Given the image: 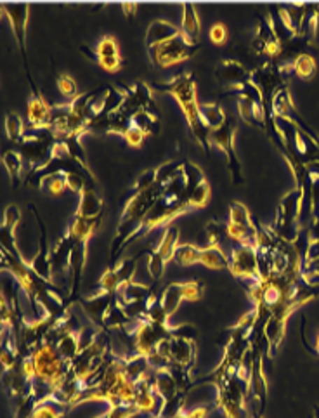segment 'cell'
<instances>
[{
	"instance_id": "obj_1",
	"label": "cell",
	"mask_w": 319,
	"mask_h": 418,
	"mask_svg": "<svg viewBox=\"0 0 319 418\" xmlns=\"http://www.w3.org/2000/svg\"><path fill=\"white\" fill-rule=\"evenodd\" d=\"M157 89L162 92L170 94L177 104L183 110L184 118H186L187 125H190L191 134L194 139L198 141L199 146L205 151H208V134L210 130L206 129L205 123L201 120V111H199V101L197 97V82H194L193 74H180L176 78L169 80V82L157 83Z\"/></svg>"
},
{
	"instance_id": "obj_2",
	"label": "cell",
	"mask_w": 319,
	"mask_h": 418,
	"mask_svg": "<svg viewBox=\"0 0 319 418\" xmlns=\"http://www.w3.org/2000/svg\"><path fill=\"white\" fill-rule=\"evenodd\" d=\"M28 356H30L35 366V380L31 384L42 385L49 394V398H47V401H49L56 394L57 389L63 385V382L66 380L68 372H70V363L63 359V356L57 352L56 345L52 342L40 344Z\"/></svg>"
},
{
	"instance_id": "obj_3",
	"label": "cell",
	"mask_w": 319,
	"mask_h": 418,
	"mask_svg": "<svg viewBox=\"0 0 319 418\" xmlns=\"http://www.w3.org/2000/svg\"><path fill=\"white\" fill-rule=\"evenodd\" d=\"M190 203H177V205H172V203H166L165 200L160 198L157 203H155L153 209L146 214L141 224L127 236L125 245L130 242V239H137V238H146L151 231L158 228H169L172 226L173 221L177 217L184 216V214L190 212Z\"/></svg>"
},
{
	"instance_id": "obj_4",
	"label": "cell",
	"mask_w": 319,
	"mask_h": 418,
	"mask_svg": "<svg viewBox=\"0 0 319 418\" xmlns=\"http://www.w3.org/2000/svg\"><path fill=\"white\" fill-rule=\"evenodd\" d=\"M238 132V122L233 116L227 115L226 122L217 129L210 130L208 134V146L217 148V150L226 153L227 158V169H229V176L234 184H241L245 181L243 177V165L239 162L236 150H234V137Z\"/></svg>"
},
{
	"instance_id": "obj_5",
	"label": "cell",
	"mask_w": 319,
	"mask_h": 418,
	"mask_svg": "<svg viewBox=\"0 0 319 418\" xmlns=\"http://www.w3.org/2000/svg\"><path fill=\"white\" fill-rule=\"evenodd\" d=\"M197 53L198 43L190 42V40L184 39L180 34L177 37L160 43V46L148 49L151 63L157 68H170L173 64H179L183 61L191 60Z\"/></svg>"
},
{
	"instance_id": "obj_6",
	"label": "cell",
	"mask_w": 319,
	"mask_h": 418,
	"mask_svg": "<svg viewBox=\"0 0 319 418\" xmlns=\"http://www.w3.org/2000/svg\"><path fill=\"white\" fill-rule=\"evenodd\" d=\"M229 269L231 274L238 279H246L253 283L260 279L259 271V253L253 246L238 245L229 253Z\"/></svg>"
},
{
	"instance_id": "obj_7",
	"label": "cell",
	"mask_w": 319,
	"mask_h": 418,
	"mask_svg": "<svg viewBox=\"0 0 319 418\" xmlns=\"http://www.w3.org/2000/svg\"><path fill=\"white\" fill-rule=\"evenodd\" d=\"M203 285L197 279H191V281H176L172 285L166 286L163 290L162 297H160V304L163 305L169 316L172 318L173 312H177L179 305L187 300V302H194L201 297Z\"/></svg>"
},
{
	"instance_id": "obj_8",
	"label": "cell",
	"mask_w": 319,
	"mask_h": 418,
	"mask_svg": "<svg viewBox=\"0 0 319 418\" xmlns=\"http://www.w3.org/2000/svg\"><path fill=\"white\" fill-rule=\"evenodd\" d=\"M0 9L9 21L10 30H13L17 47L21 49V54H23V57H27V28L28 20H30V6L28 4H2Z\"/></svg>"
},
{
	"instance_id": "obj_9",
	"label": "cell",
	"mask_w": 319,
	"mask_h": 418,
	"mask_svg": "<svg viewBox=\"0 0 319 418\" xmlns=\"http://www.w3.org/2000/svg\"><path fill=\"white\" fill-rule=\"evenodd\" d=\"M27 118L31 130H49L52 120V106L37 89H31L30 99L27 103Z\"/></svg>"
},
{
	"instance_id": "obj_10",
	"label": "cell",
	"mask_w": 319,
	"mask_h": 418,
	"mask_svg": "<svg viewBox=\"0 0 319 418\" xmlns=\"http://www.w3.org/2000/svg\"><path fill=\"white\" fill-rule=\"evenodd\" d=\"M215 78L219 83L229 89H238L241 92L250 82V71L236 60H222L215 68Z\"/></svg>"
},
{
	"instance_id": "obj_11",
	"label": "cell",
	"mask_w": 319,
	"mask_h": 418,
	"mask_svg": "<svg viewBox=\"0 0 319 418\" xmlns=\"http://www.w3.org/2000/svg\"><path fill=\"white\" fill-rule=\"evenodd\" d=\"M94 60L108 74H117V71H120V68H122V56H120L118 42L113 35H104L97 42L96 49H94Z\"/></svg>"
},
{
	"instance_id": "obj_12",
	"label": "cell",
	"mask_w": 319,
	"mask_h": 418,
	"mask_svg": "<svg viewBox=\"0 0 319 418\" xmlns=\"http://www.w3.org/2000/svg\"><path fill=\"white\" fill-rule=\"evenodd\" d=\"M170 358H172L173 365L190 370L197 361V344H194V339H187V337L180 335L170 337Z\"/></svg>"
},
{
	"instance_id": "obj_13",
	"label": "cell",
	"mask_w": 319,
	"mask_h": 418,
	"mask_svg": "<svg viewBox=\"0 0 319 418\" xmlns=\"http://www.w3.org/2000/svg\"><path fill=\"white\" fill-rule=\"evenodd\" d=\"M115 299H117V295H110V293H104L99 290V292L92 293V295L85 297V299L82 300V309L85 311L87 318H89L90 321L99 323V325L103 326L104 316H106L111 304L115 302Z\"/></svg>"
},
{
	"instance_id": "obj_14",
	"label": "cell",
	"mask_w": 319,
	"mask_h": 418,
	"mask_svg": "<svg viewBox=\"0 0 319 418\" xmlns=\"http://www.w3.org/2000/svg\"><path fill=\"white\" fill-rule=\"evenodd\" d=\"M21 221V212L17 209V205L10 203L3 209V217H2V228H0V232H2V252L14 253V256H20L16 250V245H14V229L17 228Z\"/></svg>"
},
{
	"instance_id": "obj_15",
	"label": "cell",
	"mask_w": 319,
	"mask_h": 418,
	"mask_svg": "<svg viewBox=\"0 0 319 418\" xmlns=\"http://www.w3.org/2000/svg\"><path fill=\"white\" fill-rule=\"evenodd\" d=\"M104 209V200L97 195L94 186H87L82 191L78 200V207L75 216L80 219H101Z\"/></svg>"
},
{
	"instance_id": "obj_16",
	"label": "cell",
	"mask_w": 319,
	"mask_h": 418,
	"mask_svg": "<svg viewBox=\"0 0 319 418\" xmlns=\"http://www.w3.org/2000/svg\"><path fill=\"white\" fill-rule=\"evenodd\" d=\"M179 34L180 27H176V25L165 20H155L151 21L150 27H148L144 43H146V49H151V47L160 46V43L166 42V40L177 37Z\"/></svg>"
},
{
	"instance_id": "obj_17",
	"label": "cell",
	"mask_w": 319,
	"mask_h": 418,
	"mask_svg": "<svg viewBox=\"0 0 319 418\" xmlns=\"http://www.w3.org/2000/svg\"><path fill=\"white\" fill-rule=\"evenodd\" d=\"M101 226V219H80L75 216L73 221L68 224L64 235L75 243H89L90 238L97 232Z\"/></svg>"
},
{
	"instance_id": "obj_18",
	"label": "cell",
	"mask_w": 319,
	"mask_h": 418,
	"mask_svg": "<svg viewBox=\"0 0 319 418\" xmlns=\"http://www.w3.org/2000/svg\"><path fill=\"white\" fill-rule=\"evenodd\" d=\"M71 249H73V243H71V239L66 235H63V238H59L54 243L52 249L49 250V264L52 274L57 271L70 269Z\"/></svg>"
},
{
	"instance_id": "obj_19",
	"label": "cell",
	"mask_w": 319,
	"mask_h": 418,
	"mask_svg": "<svg viewBox=\"0 0 319 418\" xmlns=\"http://www.w3.org/2000/svg\"><path fill=\"white\" fill-rule=\"evenodd\" d=\"M54 345H56L57 352L63 356V359H66L68 363H71L83 349L82 328L63 333V335H59L56 340H54Z\"/></svg>"
},
{
	"instance_id": "obj_20",
	"label": "cell",
	"mask_w": 319,
	"mask_h": 418,
	"mask_svg": "<svg viewBox=\"0 0 319 418\" xmlns=\"http://www.w3.org/2000/svg\"><path fill=\"white\" fill-rule=\"evenodd\" d=\"M279 71H281V74H288V71H293V74L299 76V78L311 80L314 75H316L318 64H316V60H314L311 54L300 53V54H297V56L293 57L290 63L279 67Z\"/></svg>"
},
{
	"instance_id": "obj_21",
	"label": "cell",
	"mask_w": 319,
	"mask_h": 418,
	"mask_svg": "<svg viewBox=\"0 0 319 418\" xmlns=\"http://www.w3.org/2000/svg\"><path fill=\"white\" fill-rule=\"evenodd\" d=\"M199 32H201V21H199L198 9L193 4L183 6V21H180V35L190 42L198 43Z\"/></svg>"
},
{
	"instance_id": "obj_22",
	"label": "cell",
	"mask_w": 319,
	"mask_h": 418,
	"mask_svg": "<svg viewBox=\"0 0 319 418\" xmlns=\"http://www.w3.org/2000/svg\"><path fill=\"white\" fill-rule=\"evenodd\" d=\"M151 295H153V293H151V290L148 288L146 285H143V283L139 281H134L132 279V281H127L120 286L117 299L123 305H129L137 302H148Z\"/></svg>"
},
{
	"instance_id": "obj_23",
	"label": "cell",
	"mask_w": 319,
	"mask_h": 418,
	"mask_svg": "<svg viewBox=\"0 0 319 418\" xmlns=\"http://www.w3.org/2000/svg\"><path fill=\"white\" fill-rule=\"evenodd\" d=\"M179 235H180L179 228L173 226V224H172V226L165 228V231H163L162 238H160V242H158V245L155 246L153 252L157 253L158 257H162V259L165 260L166 264L172 263L173 256H176L177 246L180 245Z\"/></svg>"
},
{
	"instance_id": "obj_24",
	"label": "cell",
	"mask_w": 319,
	"mask_h": 418,
	"mask_svg": "<svg viewBox=\"0 0 319 418\" xmlns=\"http://www.w3.org/2000/svg\"><path fill=\"white\" fill-rule=\"evenodd\" d=\"M151 384H153L155 392H157L163 401H169V399L176 398L179 392H183L166 368L155 370V375H153V380H151Z\"/></svg>"
},
{
	"instance_id": "obj_25",
	"label": "cell",
	"mask_w": 319,
	"mask_h": 418,
	"mask_svg": "<svg viewBox=\"0 0 319 418\" xmlns=\"http://www.w3.org/2000/svg\"><path fill=\"white\" fill-rule=\"evenodd\" d=\"M199 264L205 266L206 269L220 271V269H227V266H229V256L224 252L222 246L206 245V246H201Z\"/></svg>"
},
{
	"instance_id": "obj_26",
	"label": "cell",
	"mask_w": 319,
	"mask_h": 418,
	"mask_svg": "<svg viewBox=\"0 0 319 418\" xmlns=\"http://www.w3.org/2000/svg\"><path fill=\"white\" fill-rule=\"evenodd\" d=\"M199 111H201V120L205 123V127L208 130L217 129V127L222 125L226 122L227 115L224 113L222 106L215 101H210V103H199Z\"/></svg>"
},
{
	"instance_id": "obj_27",
	"label": "cell",
	"mask_w": 319,
	"mask_h": 418,
	"mask_svg": "<svg viewBox=\"0 0 319 418\" xmlns=\"http://www.w3.org/2000/svg\"><path fill=\"white\" fill-rule=\"evenodd\" d=\"M2 163L6 167L7 174H9L13 186L17 188V184L21 183V176L24 170V158L20 151H3Z\"/></svg>"
},
{
	"instance_id": "obj_28",
	"label": "cell",
	"mask_w": 319,
	"mask_h": 418,
	"mask_svg": "<svg viewBox=\"0 0 319 418\" xmlns=\"http://www.w3.org/2000/svg\"><path fill=\"white\" fill-rule=\"evenodd\" d=\"M199 256H201V246L194 245V243H180L173 256V263L183 267L197 266L199 264Z\"/></svg>"
},
{
	"instance_id": "obj_29",
	"label": "cell",
	"mask_w": 319,
	"mask_h": 418,
	"mask_svg": "<svg viewBox=\"0 0 319 418\" xmlns=\"http://www.w3.org/2000/svg\"><path fill=\"white\" fill-rule=\"evenodd\" d=\"M210 200H212V186L208 184V181L203 179L199 181L198 186L191 191L187 203H190L191 210H197V209H205V207L210 203Z\"/></svg>"
},
{
	"instance_id": "obj_30",
	"label": "cell",
	"mask_w": 319,
	"mask_h": 418,
	"mask_svg": "<svg viewBox=\"0 0 319 418\" xmlns=\"http://www.w3.org/2000/svg\"><path fill=\"white\" fill-rule=\"evenodd\" d=\"M3 127H6L7 139L13 143H21L27 132H24V122L17 113H7L3 120Z\"/></svg>"
},
{
	"instance_id": "obj_31",
	"label": "cell",
	"mask_w": 319,
	"mask_h": 418,
	"mask_svg": "<svg viewBox=\"0 0 319 418\" xmlns=\"http://www.w3.org/2000/svg\"><path fill=\"white\" fill-rule=\"evenodd\" d=\"M66 408L68 406L61 405V403L54 401V399H49V401L38 403L31 418H64Z\"/></svg>"
},
{
	"instance_id": "obj_32",
	"label": "cell",
	"mask_w": 319,
	"mask_h": 418,
	"mask_svg": "<svg viewBox=\"0 0 319 418\" xmlns=\"http://www.w3.org/2000/svg\"><path fill=\"white\" fill-rule=\"evenodd\" d=\"M37 188H40V190H45L49 195H52V196H61L64 191L68 190L64 174H52V176L43 177V179L38 181Z\"/></svg>"
},
{
	"instance_id": "obj_33",
	"label": "cell",
	"mask_w": 319,
	"mask_h": 418,
	"mask_svg": "<svg viewBox=\"0 0 319 418\" xmlns=\"http://www.w3.org/2000/svg\"><path fill=\"white\" fill-rule=\"evenodd\" d=\"M229 223L239 224V226L245 228H257V224L253 223L250 210L239 202H233L229 205Z\"/></svg>"
},
{
	"instance_id": "obj_34",
	"label": "cell",
	"mask_w": 319,
	"mask_h": 418,
	"mask_svg": "<svg viewBox=\"0 0 319 418\" xmlns=\"http://www.w3.org/2000/svg\"><path fill=\"white\" fill-rule=\"evenodd\" d=\"M122 285V279H120V276L117 274L113 266L108 267L99 279V290L104 293H110V295H117Z\"/></svg>"
},
{
	"instance_id": "obj_35",
	"label": "cell",
	"mask_w": 319,
	"mask_h": 418,
	"mask_svg": "<svg viewBox=\"0 0 319 418\" xmlns=\"http://www.w3.org/2000/svg\"><path fill=\"white\" fill-rule=\"evenodd\" d=\"M183 165L184 163L173 162V160H170V162H165L163 165H160L157 169V183L162 188H165L166 184H169L170 181H172L173 177L180 172Z\"/></svg>"
},
{
	"instance_id": "obj_36",
	"label": "cell",
	"mask_w": 319,
	"mask_h": 418,
	"mask_svg": "<svg viewBox=\"0 0 319 418\" xmlns=\"http://www.w3.org/2000/svg\"><path fill=\"white\" fill-rule=\"evenodd\" d=\"M57 90L61 92V96L66 97V99H73V97L78 96V85L77 80L71 75L63 74L57 76Z\"/></svg>"
},
{
	"instance_id": "obj_37",
	"label": "cell",
	"mask_w": 319,
	"mask_h": 418,
	"mask_svg": "<svg viewBox=\"0 0 319 418\" xmlns=\"http://www.w3.org/2000/svg\"><path fill=\"white\" fill-rule=\"evenodd\" d=\"M113 267L115 271H117V274L120 276V279H122V283L132 281L134 272H136V259L125 257V259L118 260Z\"/></svg>"
},
{
	"instance_id": "obj_38",
	"label": "cell",
	"mask_w": 319,
	"mask_h": 418,
	"mask_svg": "<svg viewBox=\"0 0 319 418\" xmlns=\"http://www.w3.org/2000/svg\"><path fill=\"white\" fill-rule=\"evenodd\" d=\"M165 267H166L165 260H163L162 257H158L157 253L151 250V252L148 253V272H150V276L155 279V281H158V279L162 278L163 272H165Z\"/></svg>"
},
{
	"instance_id": "obj_39",
	"label": "cell",
	"mask_w": 319,
	"mask_h": 418,
	"mask_svg": "<svg viewBox=\"0 0 319 418\" xmlns=\"http://www.w3.org/2000/svg\"><path fill=\"white\" fill-rule=\"evenodd\" d=\"M146 136H148V134L144 132L143 129H139V127H136V125H132V123H130L129 129L123 132L122 137L127 141V144H129L130 148H141V146H143L144 139H146Z\"/></svg>"
},
{
	"instance_id": "obj_40",
	"label": "cell",
	"mask_w": 319,
	"mask_h": 418,
	"mask_svg": "<svg viewBox=\"0 0 319 418\" xmlns=\"http://www.w3.org/2000/svg\"><path fill=\"white\" fill-rule=\"evenodd\" d=\"M155 183H157V169L146 170V172H143L136 181H134L132 191L134 193L144 191V190H148V188L153 186Z\"/></svg>"
},
{
	"instance_id": "obj_41",
	"label": "cell",
	"mask_w": 319,
	"mask_h": 418,
	"mask_svg": "<svg viewBox=\"0 0 319 418\" xmlns=\"http://www.w3.org/2000/svg\"><path fill=\"white\" fill-rule=\"evenodd\" d=\"M205 235L208 238V245L220 246L222 245V238L226 236V228L220 226L219 223H208V226L205 229Z\"/></svg>"
},
{
	"instance_id": "obj_42",
	"label": "cell",
	"mask_w": 319,
	"mask_h": 418,
	"mask_svg": "<svg viewBox=\"0 0 319 418\" xmlns=\"http://www.w3.org/2000/svg\"><path fill=\"white\" fill-rule=\"evenodd\" d=\"M136 406H110L108 412L99 418H132L137 415Z\"/></svg>"
},
{
	"instance_id": "obj_43",
	"label": "cell",
	"mask_w": 319,
	"mask_h": 418,
	"mask_svg": "<svg viewBox=\"0 0 319 418\" xmlns=\"http://www.w3.org/2000/svg\"><path fill=\"white\" fill-rule=\"evenodd\" d=\"M208 39L213 46H224L227 42V27L224 23L212 25L208 32Z\"/></svg>"
},
{
	"instance_id": "obj_44",
	"label": "cell",
	"mask_w": 319,
	"mask_h": 418,
	"mask_svg": "<svg viewBox=\"0 0 319 418\" xmlns=\"http://www.w3.org/2000/svg\"><path fill=\"white\" fill-rule=\"evenodd\" d=\"M208 412H210L208 406L201 405V406H197V408L190 410V412H184V417L186 418H206L208 417Z\"/></svg>"
},
{
	"instance_id": "obj_45",
	"label": "cell",
	"mask_w": 319,
	"mask_h": 418,
	"mask_svg": "<svg viewBox=\"0 0 319 418\" xmlns=\"http://www.w3.org/2000/svg\"><path fill=\"white\" fill-rule=\"evenodd\" d=\"M122 11L125 13L127 18H134L136 16L137 4H122Z\"/></svg>"
},
{
	"instance_id": "obj_46",
	"label": "cell",
	"mask_w": 319,
	"mask_h": 418,
	"mask_svg": "<svg viewBox=\"0 0 319 418\" xmlns=\"http://www.w3.org/2000/svg\"><path fill=\"white\" fill-rule=\"evenodd\" d=\"M314 349H316V352L319 354V333H318V337H316V342H314Z\"/></svg>"
},
{
	"instance_id": "obj_47",
	"label": "cell",
	"mask_w": 319,
	"mask_h": 418,
	"mask_svg": "<svg viewBox=\"0 0 319 418\" xmlns=\"http://www.w3.org/2000/svg\"><path fill=\"white\" fill-rule=\"evenodd\" d=\"M172 418H186V417H184V412H180L179 415H176V417H172Z\"/></svg>"
},
{
	"instance_id": "obj_48",
	"label": "cell",
	"mask_w": 319,
	"mask_h": 418,
	"mask_svg": "<svg viewBox=\"0 0 319 418\" xmlns=\"http://www.w3.org/2000/svg\"><path fill=\"white\" fill-rule=\"evenodd\" d=\"M150 418H160V417H150Z\"/></svg>"
},
{
	"instance_id": "obj_49",
	"label": "cell",
	"mask_w": 319,
	"mask_h": 418,
	"mask_svg": "<svg viewBox=\"0 0 319 418\" xmlns=\"http://www.w3.org/2000/svg\"><path fill=\"white\" fill-rule=\"evenodd\" d=\"M253 418H260V417H253Z\"/></svg>"
}]
</instances>
